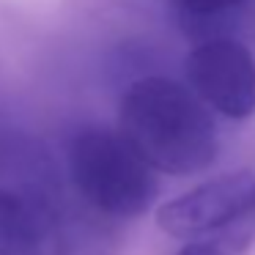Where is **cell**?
<instances>
[{"instance_id": "2", "label": "cell", "mask_w": 255, "mask_h": 255, "mask_svg": "<svg viewBox=\"0 0 255 255\" xmlns=\"http://www.w3.org/2000/svg\"><path fill=\"white\" fill-rule=\"evenodd\" d=\"M66 170L74 195L113 220H134L159 195L156 170L118 129L80 127L69 140Z\"/></svg>"}, {"instance_id": "4", "label": "cell", "mask_w": 255, "mask_h": 255, "mask_svg": "<svg viewBox=\"0 0 255 255\" xmlns=\"http://www.w3.org/2000/svg\"><path fill=\"white\" fill-rule=\"evenodd\" d=\"M184 77L209 110L231 121L255 116V55L239 39H203L184 58Z\"/></svg>"}, {"instance_id": "9", "label": "cell", "mask_w": 255, "mask_h": 255, "mask_svg": "<svg viewBox=\"0 0 255 255\" xmlns=\"http://www.w3.org/2000/svg\"><path fill=\"white\" fill-rule=\"evenodd\" d=\"M173 255H233V250L222 242L220 236L209 233V236H198V239H187L181 247Z\"/></svg>"}, {"instance_id": "7", "label": "cell", "mask_w": 255, "mask_h": 255, "mask_svg": "<svg viewBox=\"0 0 255 255\" xmlns=\"http://www.w3.org/2000/svg\"><path fill=\"white\" fill-rule=\"evenodd\" d=\"M44 242V231L14 200L0 195V255H47Z\"/></svg>"}, {"instance_id": "6", "label": "cell", "mask_w": 255, "mask_h": 255, "mask_svg": "<svg viewBox=\"0 0 255 255\" xmlns=\"http://www.w3.org/2000/svg\"><path fill=\"white\" fill-rule=\"evenodd\" d=\"M50 255H121L124 231L121 220L96 211L74 195L69 198L50 233Z\"/></svg>"}, {"instance_id": "5", "label": "cell", "mask_w": 255, "mask_h": 255, "mask_svg": "<svg viewBox=\"0 0 255 255\" xmlns=\"http://www.w3.org/2000/svg\"><path fill=\"white\" fill-rule=\"evenodd\" d=\"M255 211V173L228 170L206 178L156 209V228L173 239H198Z\"/></svg>"}, {"instance_id": "8", "label": "cell", "mask_w": 255, "mask_h": 255, "mask_svg": "<svg viewBox=\"0 0 255 255\" xmlns=\"http://www.w3.org/2000/svg\"><path fill=\"white\" fill-rule=\"evenodd\" d=\"M170 3L187 22L192 19V22L206 25V22H214V19L231 17L247 0H170Z\"/></svg>"}, {"instance_id": "1", "label": "cell", "mask_w": 255, "mask_h": 255, "mask_svg": "<svg viewBox=\"0 0 255 255\" xmlns=\"http://www.w3.org/2000/svg\"><path fill=\"white\" fill-rule=\"evenodd\" d=\"M118 132L165 176H195L214 165L220 132L211 110L187 83L151 74L118 99Z\"/></svg>"}, {"instance_id": "3", "label": "cell", "mask_w": 255, "mask_h": 255, "mask_svg": "<svg viewBox=\"0 0 255 255\" xmlns=\"http://www.w3.org/2000/svg\"><path fill=\"white\" fill-rule=\"evenodd\" d=\"M0 195L50 233L66 206V181L55 151L28 129H0Z\"/></svg>"}]
</instances>
